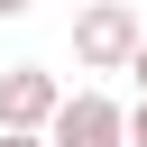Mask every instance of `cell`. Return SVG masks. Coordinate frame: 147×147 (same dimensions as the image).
Wrapping results in <instances>:
<instances>
[{
	"mask_svg": "<svg viewBox=\"0 0 147 147\" xmlns=\"http://www.w3.org/2000/svg\"><path fill=\"white\" fill-rule=\"evenodd\" d=\"M46 147H129V101H110V92H64V110L46 119Z\"/></svg>",
	"mask_w": 147,
	"mask_h": 147,
	"instance_id": "obj_2",
	"label": "cell"
},
{
	"mask_svg": "<svg viewBox=\"0 0 147 147\" xmlns=\"http://www.w3.org/2000/svg\"><path fill=\"white\" fill-rule=\"evenodd\" d=\"M129 147H147V92L129 101Z\"/></svg>",
	"mask_w": 147,
	"mask_h": 147,
	"instance_id": "obj_4",
	"label": "cell"
},
{
	"mask_svg": "<svg viewBox=\"0 0 147 147\" xmlns=\"http://www.w3.org/2000/svg\"><path fill=\"white\" fill-rule=\"evenodd\" d=\"M138 9L129 0H83L74 9V64L83 74H129V55H138Z\"/></svg>",
	"mask_w": 147,
	"mask_h": 147,
	"instance_id": "obj_1",
	"label": "cell"
},
{
	"mask_svg": "<svg viewBox=\"0 0 147 147\" xmlns=\"http://www.w3.org/2000/svg\"><path fill=\"white\" fill-rule=\"evenodd\" d=\"M129 83H138V92H147V37H138V55H129Z\"/></svg>",
	"mask_w": 147,
	"mask_h": 147,
	"instance_id": "obj_6",
	"label": "cell"
},
{
	"mask_svg": "<svg viewBox=\"0 0 147 147\" xmlns=\"http://www.w3.org/2000/svg\"><path fill=\"white\" fill-rule=\"evenodd\" d=\"M64 110V83L46 64H0V129H46Z\"/></svg>",
	"mask_w": 147,
	"mask_h": 147,
	"instance_id": "obj_3",
	"label": "cell"
},
{
	"mask_svg": "<svg viewBox=\"0 0 147 147\" xmlns=\"http://www.w3.org/2000/svg\"><path fill=\"white\" fill-rule=\"evenodd\" d=\"M28 9H37V0H0V18H28Z\"/></svg>",
	"mask_w": 147,
	"mask_h": 147,
	"instance_id": "obj_7",
	"label": "cell"
},
{
	"mask_svg": "<svg viewBox=\"0 0 147 147\" xmlns=\"http://www.w3.org/2000/svg\"><path fill=\"white\" fill-rule=\"evenodd\" d=\"M0 147H46V129H0Z\"/></svg>",
	"mask_w": 147,
	"mask_h": 147,
	"instance_id": "obj_5",
	"label": "cell"
}]
</instances>
